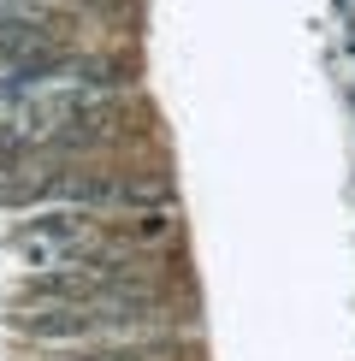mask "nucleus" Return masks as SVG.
<instances>
[{
    "label": "nucleus",
    "instance_id": "obj_2",
    "mask_svg": "<svg viewBox=\"0 0 355 361\" xmlns=\"http://www.w3.org/2000/svg\"><path fill=\"white\" fill-rule=\"evenodd\" d=\"M83 361H148V355H137V350H101V355H83Z\"/></svg>",
    "mask_w": 355,
    "mask_h": 361
},
{
    "label": "nucleus",
    "instance_id": "obj_1",
    "mask_svg": "<svg viewBox=\"0 0 355 361\" xmlns=\"http://www.w3.org/2000/svg\"><path fill=\"white\" fill-rule=\"evenodd\" d=\"M12 255L30 267V273H71V267L95 261V225L77 207H59V214L24 219L12 231Z\"/></svg>",
    "mask_w": 355,
    "mask_h": 361
}]
</instances>
